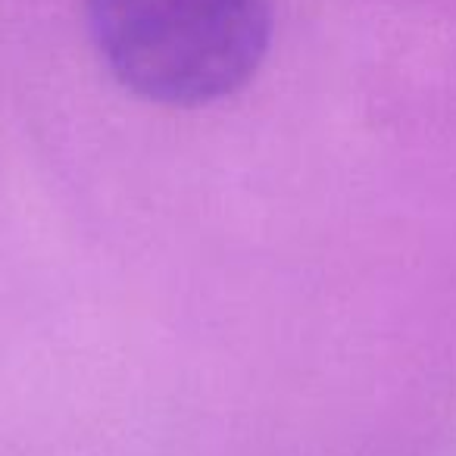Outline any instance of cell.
I'll list each match as a JSON object with an SVG mask.
<instances>
[{"mask_svg": "<svg viewBox=\"0 0 456 456\" xmlns=\"http://www.w3.org/2000/svg\"><path fill=\"white\" fill-rule=\"evenodd\" d=\"M107 69L163 107H203L241 91L273 38L269 0H88Z\"/></svg>", "mask_w": 456, "mask_h": 456, "instance_id": "cell-1", "label": "cell"}]
</instances>
